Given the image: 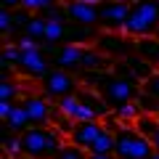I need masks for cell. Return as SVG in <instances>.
Returning a JSON list of instances; mask_svg holds the SVG:
<instances>
[{
  "mask_svg": "<svg viewBox=\"0 0 159 159\" xmlns=\"http://www.w3.org/2000/svg\"><path fill=\"white\" fill-rule=\"evenodd\" d=\"M11 29H13V11L11 8H3V11H0V32L8 37Z\"/></svg>",
  "mask_w": 159,
  "mask_h": 159,
  "instance_id": "4316f807",
  "label": "cell"
},
{
  "mask_svg": "<svg viewBox=\"0 0 159 159\" xmlns=\"http://www.w3.org/2000/svg\"><path fill=\"white\" fill-rule=\"evenodd\" d=\"M0 3H3V8H11V11L21 8V0H0Z\"/></svg>",
  "mask_w": 159,
  "mask_h": 159,
  "instance_id": "4dcf8cb0",
  "label": "cell"
},
{
  "mask_svg": "<svg viewBox=\"0 0 159 159\" xmlns=\"http://www.w3.org/2000/svg\"><path fill=\"white\" fill-rule=\"evenodd\" d=\"M19 48H37L40 43L37 40H32V37H27V34H24V37H19V43H16Z\"/></svg>",
  "mask_w": 159,
  "mask_h": 159,
  "instance_id": "f1b7e54d",
  "label": "cell"
},
{
  "mask_svg": "<svg viewBox=\"0 0 159 159\" xmlns=\"http://www.w3.org/2000/svg\"><path fill=\"white\" fill-rule=\"evenodd\" d=\"M21 103H24V109H27V114H29L32 127H48V125H51L53 106H51V101H48L45 96H34V93H29V96L21 98Z\"/></svg>",
  "mask_w": 159,
  "mask_h": 159,
  "instance_id": "ba28073f",
  "label": "cell"
},
{
  "mask_svg": "<svg viewBox=\"0 0 159 159\" xmlns=\"http://www.w3.org/2000/svg\"><path fill=\"white\" fill-rule=\"evenodd\" d=\"M6 127H8V133H16V135H21V133H27L29 127H32L24 103H13L11 114H8V119H6Z\"/></svg>",
  "mask_w": 159,
  "mask_h": 159,
  "instance_id": "9a60e30c",
  "label": "cell"
},
{
  "mask_svg": "<svg viewBox=\"0 0 159 159\" xmlns=\"http://www.w3.org/2000/svg\"><path fill=\"white\" fill-rule=\"evenodd\" d=\"M69 37V29L64 21H48V29H45V45H64V40Z\"/></svg>",
  "mask_w": 159,
  "mask_h": 159,
  "instance_id": "e0dca14e",
  "label": "cell"
},
{
  "mask_svg": "<svg viewBox=\"0 0 159 159\" xmlns=\"http://www.w3.org/2000/svg\"><path fill=\"white\" fill-rule=\"evenodd\" d=\"M80 66L85 69V72H96V69H103L106 66V56L98 51H90V48H82V61Z\"/></svg>",
  "mask_w": 159,
  "mask_h": 159,
  "instance_id": "ffe728a7",
  "label": "cell"
},
{
  "mask_svg": "<svg viewBox=\"0 0 159 159\" xmlns=\"http://www.w3.org/2000/svg\"><path fill=\"white\" fill-rule=\"evenodd\" d=\"M114 114H117L119 122H127V125H133V122H135V119L143 114V109L138 106V101H130V103H122V106H117V109H114Z\"/></svg>",
  "mask_w": 159,
  "mask_h": 159,
  "instance_id": "7402d4cb",
  "label": "cell"
},
{
  "mask_svg": "<svg viewBox=\"0 0 159 159\" xmlns=\"http://www.w3.org/2000/svg\"><path fill=\"white\" fill-rule=\"evenodd\" d=\"M40 82H43V96L53 98V101L69 98L80 90V85H77V80L72 77V72H64V69H51Z\"/></svg>",
  "mask_w": 159,
  "mask_h": 159,
  "instance_id": "5b68a950",
  "label": "cell"
},
{
  "mask_svg": "<svg viewBox=\"0 0 159 159\" xmlns=\"http://www.w3.org/2000/svg\"><path fill=\"white\" fill-rule=\"evenodd\" d=\"M103 125L98 122V119H88V122H77L72 130V135H69V143H74V146L85 148V151H90V146L96 143V138L101 135Z\"/></svg>",
  "mask_w": 159,
  "mask_h": 159,
  "instance_id": "30bf717a",
  "label": "cell"
},
{
  "mask_svg": "<svg viewBox=\"0 0 159 159\" xmlns=\"http://www.w3.org/2000/svg\"><path fill=\"white\" fill-rule=\"evenodd\" d=\"M88 154H114V130H109V127L103 125L101 135L96 138V143L90 146Z\"/></svg>",
  "mask_w": 159,
  "mask_h": 159,
  "instance_id": "d6986e66",
  "label": "cell"
},
{
  "mask_svg": "<svg viewBox=\"0 0 159 159\" xmlns=\"http://www.w3.org/2000/svg\"><path fill=\"white\" fill-rule=\"evenodd\" d=\"M141 90L148 93V96H154V98L159 101V69H157L148 80H143V88H141Z\"/></svg>",
  "mask_w": 159,
  "mask_h": 159,
  "instance_id": "484cf974",
  "label": "cell"
},
{
  "mask_svg": "<svg viewBox=\"0 0 159 159\" xmlns=\"http://www.w3.org/2000/svg\"><path fill=\"white\" fill-rule=\"evenodd\" d=\"M133 127H135L138 133H143L146 138H151L154 133L159 130V114H148V111H143L141 117L133 122Z\"/></svg>",
  "mask_w": 159,
  "mask_h": 159,
  "instance_id": "ac0fdd59",
  "label": "cell"
},
{
  "mask_svg": "<svg viewBox=\"0 0 159 159\" xmlns=\"http://www.w3.org/2000/svg\"><path fill=\"white\" fill-rule=\"evenodd\" d=\"M21 96V85L19 82H13L11 77H6L3 82H0V101H16V98Z\"/></svg>",
  "mask_w": 159,
  "mask_h": 159,
  "instance_id": "cb8c5ba5",
  "label": "cell"
},
{
  "mask_svg": "<svg viewBox=\"0 0 159 159\" xmlns=\"http://www.w3.org/2000/svg\"><path fill=\"white\" fill-rule=\"evenodd\" d=\"M13 69H16L21 77H37V80H43L48 72H51V64H48L45 51L37 45V48H21V53H19Z\"/></svg>",
  "mask_w": 159,
  "mask_h": 159,
  "instance_id": "8992f818",
  "label": "cell"
},
{
  "mask_svg": "<svg viewBox=\"0 0 159 159\" xmlns=\"http://www.w3.org/2000/svg\"><path fill=\"white\" fill-rule=\"evenodd\" d=\"M82 3H90V6H101V0H82Z\"/></svg>",
  "mask_w": 159,
  "mask_h": 159,
  "instance_id": "836d02e7",
  "label": "cell"
},
{
  "mask_svg": "<svg viewBox=\"0 0 159 159\" xmlns=\"http://www.w3.org/2000/svg\"><path fill=\"white\" fill-rule=\"evenodd\" d=\"M16 159H32V157H27V154H21V157H16Z\"/></svg>",
  "mask_w": 159,
  "mask_h": 159,
  "instance_id": "e575fe53",
  "label": "cell"
},
{
  "mask_svg": "<svg viewBox=\"0 0 159 159\" xmlns=\"http://www.w3.org/2000/svg\"><path fill=\"white\" fill-rule=\"evenodd\" d=\"M101 3H106V0H101Z\"/></svg>",
  "mask_w": 159,
  "mask_h": 159,
  "instance_id": "f35d334b",
  "label": "cell"
},
{
  "mask_svg": "<svg viewBox=\"0 0 159 159\" xmlns=\"http://www.w3.org/2000/svg\"><path fill=\"white\" fill-rule=\"evenodd\" d=\"M64 8H66V19L77 27H96L98 24V6L82 3V0H66Z\"/></svg>",
  "mask_w": 159,
  "mask_h": 159,
  "instance_id": "9c48e42d",
  "label": "cell"
},
{
  "mask_svg": "<svg viewBox=\"0 0 159 159\" xmlns=\"http://www.w3.org/2000/svg\"><path fill=\"white\" fill-rule=\"evenodd\" d=\"M114 154L117 159H151L157 151H154L151 138L138 133L133 125L122 122L114 130Z\"/></svg>",
  "mask_w": 159,
  "mask_h": 159,
  "instance_id": "3957f363",
  "label": "cell"
},
{
  "mask_svg": "<svg viewBox=\"0 0 159 159\" xmlns=\"http://www.w3.org/2000/svg\"><path fill=\"white\" fill-rule=\"evenodd\" d=\"M64 133L56 130L53 125L48 127H29L27 133H21V148L27 157L32 159H53L64 146Z\"/></svg>",
  "mask_w": 159,
  "mask_h": 159,
  "instance_id": "6da1fadb",
  "label": "cell"
},
{
  "mask_svg": "<svg viewBox=\"0 0 159 159\" xmlns=\"http://www.w3.org/2000/svg\"><path fill=\"white\" fill-rule=\"evenodd\" d=\"M154 37H159V29H157V34H154Z\"/></svg>",
  "mask_w": 159,
  "mask_h": 159,
  "instance_id": "74e56055",
  "label": "cell"
},
{
  "mask_svg": "<svg viewBox=\"0 0 159 159\" xmlns=\"http://www.w3.org/2000/svg\"><path fill=\"white\" fill-rule=\"evenodd\" d=\"M133 3H117V0H106L98 6V24L109 32H122L127 16H130Z\"/></svg>",
  "mask_w": 159,
  "mask_h": 159,
  "instance_id": "52a82bcc",
  "label": "cell"
},
{
  "mask_svg": "<svg viewBox=\"0 0 159 159\" xmlns=\"http://www.w3.org/2000/svg\"><path fill=\"white\" fill-rule=\"evenodd\" d=\"M45 29H48V19L45 16H32L27 21V27H24V34L32 40H37V43H43L45 40Z\"/></svg>",
  "mask_w": 159,
  "mask_h": 159,
  "instance_id": "44dd1931",
  "label": "cell"
},
{
  "mask_svg": "<svg viewBox=\"0 0 159 159\" xmlns=\"http://www.w3.org/2000/svg\"><path fill=\"white\" fill-rule=\"evenodd\" d=\"M133 45H135L133 51L138 53V58H143L154 69H159V37H135Z\"/></svg>",
  "mask_w": 159,
  "mask_h": 159,
  "instance_id": "5bb4252c",
  "label": "cell"
},
{
  "mask_svg": "<svg viewBox=\"0 0 159 159\" xmlns=\"http://www.w3.org/2000/svg\"><path fill=\"white\" fill-rule=\"evenodd\" d=\"M11 109H13V103H11V101H0V119H3V122L8 119V114H11Z\"/></svg>",
  "mask_w": 159,
  "mask_h": 159,
  "instance_id": "f546056e",
  "label": "cell"
},
{
  "mask_svg": "<svg viewBox=\"0 0 159 159\" xmlns=\"http://www.w3.org/2000/svg\"><path fill=\"white\" fill-rule=\"evenodd\" d=\"M74 96H77L80 101H82V103H85V106L90 109L93 114H96V119L109 117V114H111V106L106 103V98H103L98 90H93V88H80V90L74 93Z\"/></svg>",
  "mask_w": 159,
  "mask_h": 159,
  "instance_id": "7c38bea8",
  "label": "cell"
},
{
  "mask_svg": "<svg viewBox=\"0 0 159 159\" xmlns=\"http://www.w3.org/2000/svg\"><path fill=\"white\" fill-rule=\"evenodd\" d=\"M56 106L61 109L66 117H72L74 122H88V119H96V114L90 111V109L85 106V103L80 101L77 96H69V98H61V101H56Z\"/></svg>",
  "mask_w": 159,
  "mask_h": 159,
  "instance_id": "4fadbf2b",
  "label": "cell"
},
{
  "mask_svg": "<svg viewBox=\"0 0 159 159\" xmlns=\"http://www.w3.org/2000/svg\"><path fill=\"white\" fill-rule=\"evenodd\" d=\"M117 3H133V0H117Z\"/></svg>",
  "mask_w": 159,
  "mask_h": 159,
  "instance_id": "d590c367",
  "label": "cell"
},
{
  "mask_svg": "<svg viewBox=\"0 0 159 159\" xmlns=\"http://www.w3.org/2000/svg\"><path fill=\"white\" fill-rule=\"evenodd\" d=\"M151 143H154V151L159 154V130H157V133H154V135H151Z\"/></svg>",
  "mask_w": 159,
  "mask_h": 159,
  "instance_id": "d6a6232c",
  "label": "cell"
},
{
  "mask_svg": "<svg viewBox=\"0 0 159 159\" xmlns=\"http://www.w3.org/2000/svg\"><path fill=\"white\" fill-rule=\"evenodd\" d=\"M43 16L48 19V21H64V19H66V8L64 6H51V8H45V11H43Z\"/></svg>",
  "mask_w": 159,
  "mask_h": 159,
  "instance_id": "83f0119b",
  "label": "cell"
},
{
  "mask_svg": "<svg viewBox=\"0 0 159 159\" xmlns=\"http://www.w3.org/2000/svg\"><path fill=\"white\" fill-rule=\"evenodd\" d=\"M80 61H82V45H74V43H64V45H58L56 53H53V64H56V69H64V72L82 69Z\"/></svg>",
  "mask_w": 159,
  "mask_h": 159,
  "instance_id": "8fae6325",
  "label": "cell"
},
{
  "mask_svg": "<svg viewBox=\"0 0 159 159\" xmlns=\"http://www.w3.org/2000/svg\"><path fill=\"white\" fill-rule=\"evenodd\" d=\"M3 151H6V159H16L24 154L21 148V135H16V133H8L6 141H3Z\"/></svg>",
  "mask_w": 159,
  "mask_h": 159,
  "instance_id": "603a6c76",
  "label": "cell"
},
{
  "mask_svg": "<svg viewBox=\"0 0 159 159\" xmlns=\"http://www.w3.org/2000/svg\"><path fill=\"white\" fill-rule=\"evenodd\" d=\"M151 159H159V154H154V157H151Z\"/></svg>",
  "mask_w": 159,
  "mask_h": 159,
  "instance_id": "8d00e7d4",
  "label": "cell"
},
{
  "mask_svg": "<svg viewBox=\"0 0 159 159\" xmlns=\"http://www.w3.org/2000/svg\"><path fill=\"white\" fill-rule=\"evenodd\" d=\"M98 45H101V53H114V56H122V53H127L130 48H135V45H130V43L122 37V32L119 34H111V32L101 34V37H98Z\"/></svg>",
  "mask_w": 159,
  "mask_h": 159,
  "instance_id": "2e32d148",
  "label": "cell"
},
{
  "mask_svg": "<svg viewBox=\"0 0 159 159\" xmlns=\"http://www.w3.org/2000/svg\"><path fill=\"white\" fill-rule=\"evenodd\" d=\"M88 157H90V154H88L85 148L74 146V143H64V146H61V151H58L53 159H88Z\"/></svg>",
  "mask_w": 159,
  "mask_h": 159,
  "instance_id": "d4e9b609",
  "label": "cell"
},
{
  "mask_svg": "<svg viewBox=\"0 0 159 159\" xmlns=\"http://www.w3.org/2000/svg\"><path fill=\"white\" fill-rule=\"evenodd\" d=\"M138 77L127 74V77H114V74H106V77L98 82V93L106 98V103L111 106V111L122 103H130L141 96V88L135 82Z\"/></svg>",
  "mask_w": 159,
  "mask_h": 159,
  "instance_id": "277c9868",
  "label": "cell"
},
{
  "mask_svg": "<svg viewBox=\"0 0 159 159\" xmlns=\"http://www.w3.org/2000/svg\"><path fill=\"white\" fill-rule=\"evenodd\" d=\"M159 29V0H135L122 34L125 37H154Z\"/></svg>",
  "mask_w": 159,
  "mask_h": 159,
  "instance_id": "7a4b0ae2",
  "label": "cell"
},
{
  "mask_svg": "<svg viewBox=\"0 0 159 159\" xmlns=\"http://www.w3.org/2000/svg\"><path fill=\"white\" fill-rule=\"evenodd\" d=\"M133 3H135V0H133Z\"/></svg>",
  "mask_w": 159,
  "mask_h": 159,
  "instance_id": "ab89813d",
  "label": "cell"
},
{
  "mask_svg": "<svg viewBox=\"0 0 159 159\" xmlns=\"http://www.w3.org/2000/svg\"><path fill=\"white\" fill-rule=\"evenodd\" d=\"M88 159H117V154H90Z\"/></svg>",
  "mask_w": 159,
  "mask_h": 159,
  "instance_id": "1f68e13d",
  "label": "cell"
}]
</instances>
